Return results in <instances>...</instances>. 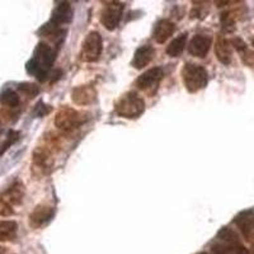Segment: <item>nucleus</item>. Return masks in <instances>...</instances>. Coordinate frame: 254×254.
I'll return each mask as SVG.
<instances>
[{
	"label": "nucleus",
	"instance_id": "cd10ccee",
	"mask_svg": "<svg viewBox=\"0 0 254 254\" xmlns=\"http://www.w3.org/2000/svg\"><path fill=\"white\" fill-rule=\"evenodd\" d=\"M198 254H207V253H198Z\"/></svg>",
	"mask_w": 254,
	"mask_h": 254
},
{
	"label": "nucleus",
	"instance_id": "6e6552de",
	"mask_svg": "<svg viewBox=\"0 0 254 254\" xmlns=\"http://www.w3.org/2000/svg\"><path fill=\"white\" fill-rule=\"evenodd\" d=\"M234 224L239 228L244 239L254 244V211L247 210L235 216Z\"/></svg>",
	"mask_w": 254,
	"mask_h": 254
},
{
	"label": "nucleus",
	"instance_id": "1a4fd4ad",
	"mask_svg": "<svg viewBox=\"0 0 254 254\" xmlns=\"http://www.w3.org/2000/svg\"><path fill=\"white\" fill-rule=\"evenodd\" d=\"M54 212H55V210L52 206L41 203L29 215V225L35 229L44 226L46 222H49L52 219Z\"/></svg>",
	"mask_w": 254,
	"mask_h": 254
},
{
	"label": "nucleus",
	"instance_id": "a211bd4d",
	"mask_svg": "<svg viewBox=\"0 0 254 254\" xmlns=\"http://www.w3.org/2000/svg\"><path fill=\"white\" fill-rule=\"evenodd\" d=\"M33 162H35V164L37 165L40 169L49 172L52 163L51 154H50V151L46 150V149H37V150L35 151V154H33Z\"/></svg>",
	"mask_w": 254,
	"mask_h": 254
},
{
	"label": "nucleus",
	"instance_id": "f3484780",
	"mask_svg": "<svg viewBox=\"0 0 254 254\" xmlns=\"http://www.w3.org/2000/svg\"><path fill=\"white\" fill-rule=\"evenodd\" d=\"M186 44H187V33H182L178 37L174 38L167 47V54L171 58H178L185 51Z\"/></svg>",
	"mask_w": 254,
	"mask_h": 254
},
{
	"label": "nucleus",
	"instance_id": "423d86ee",
	"mask_svg": "<svg viewBox=\"0 0 254 254\" xmlns=\"http://www.w3.org/2000/svg\"><path fill=\"white\" fill-rule=\"evenodd\" d=\"M124 4L120 1H111L104 6L101 13V22L108 31H115L119 27L124 14Z\"/></svg>",
	"mask_w": 254,
	"mask_h": 254
},
{
	"label": "nucleus",
	"instance_id": "4468645a",
	"mask_svg": "<svg viewBox=\"0 0 254 254\" xmlns=\"http://www.w3.org/2000/svg\"><path fill=\"white\" fill-rule=\"evenodd\" d=\"M176 31V24L168 19L159 20L154 27L153 38L158 44H164L168 38L171 37Z\"/></svg>",
	"mask_w": 254,
	"mask_h": 254
},
{
	"label": "nucleus",
	"instance_id": "dca6fc26",
	"mask_svg": "<svg viewBox=\"0 0 254 254\" xmlns=\"http://www.w3.org/2000/svg\"><path fill=\"white\" fill-rule=\"evenodd\" d=\"M71 8H70L69 3H61L58 8L55 9V12L52 13L51 23L55 27H58L61 23H67L71 19Z\"/></svg>",
	"mask_w": 254,
	"mask_h": 254
},
{
	"label": "nucleus",
	"instance_id": "aec40b11",
	"mask_svg": "<svg viewBox=\"0 0 254 254\" xmlns=\"http://www.w3.org/2000/svg\"><path fill=\"white\" fill-rule=\"evenodd\" d=\"M217 240L225 246H239V244H242L237 233L231 230L230 228H222L217 234Z\"/></svg>",
	"mask_w": 254,
	"mask_h": 254
},
{
	"label": "nucleus",
	"instance_id": "393cba45",
	"mask_svg": "<svg viewBox=\"0 0 254 254\" xmlns=\"http://www.w3.org/2000/svg\"><path fill=\"white\" fill-rule=\"evenodd\" d=\"M18 136H19V133L15 132V131H9V133H8V139H6V142H5V144H4L3 146H1V150H0V154H3L4 151H5L6 149H8L9 146H10V145L14 144V142L17 141Z\"/></svg>",
	"mask_w": 254,
	"mask_h": 254
},
{
	"label": "nucleus",
	"instance_id": "6ab92c4d",
	"mask_svg": "<svg viewBox=\"0 0 254 254\" xmlns=\"http://www.w3.org/2000/svg\"><path fill=\"white\" fill-rule=\"evenodd\" d=\"M18 225L15 221L0 220V240H13L17 235Z\"/></svg>",
	"mask_w": 254,
	"mask_h": 254
},
{
	"label": "nucleus",
	"instance_id": "9d476101",
	"mask_svg": "<svg viewBox=\"0 0 254 254\" xmlns=\"http://www.w3.org/2000/svg\"><path fill=\"white\" fill-rule=\"evenodd\" d=\"M212 45V38L208 35H197L190 42L188 51L192 56L203 59L207 56L210 47Z\"/></svg>",
	"mask_w": 254,
	"mask_h": 254
},
{
	"label": "nucleus",
	"instance_id": "0eeeda50",
	"mask_svg": "<svg viewBox=\"0 0 254 254\" xmlns=\"http://www.w3.org/2000/svg\"><path fill=\"white\" fill-rule=\"evenodd\" d=\"M164 76V71L162 67H153L149 69L139 76V79L136 80V85L137 88L144 92L149 93V94H154L158 89L159 84L163 80Z\"/></svg>",
	"mask_w": 254,
	"mask_h": 254
},
{
	"label": "nucleus",
	"instance_id": "412c9836",
	"mask_svg": "<svg viewBox=\"0 0 254 254\" xmlns=\"http://www.w3.org/2000/svg\"><path fill=\"white\" fill-rule=\"evenodd\" d=\"M238 12L235 10H228V12H224L221 14V26L222 28L225 29V31L231 32L235 29V23H237L238 20Z\"/></svg>",
	"mask_w": 254,
	"mask_h": 254
},
{
	"label": "nucleus",
	"instance_id": "a878e982",
	"mask_svg": "<svg viewBox=\"0 0 254 254\" xmlns=\"http://www.w3.org/2000/svg\"><path fill=\"white\" fill-rule=\"evenodd\" d=\"M230 42H231V46L234 47L237 51L242 52V54L243 52H247V44L242 40V38L235 37V38H233V40H230Z\"/></svg>",
	"mask_w": 254,
	"mask_h": 254
},
{
	"label": "nucleus",
	"instance_id": "f03ea898",
	"mask_svg": "<svg viewBox=\"0 0 254 254\" xmlns=\"http://www.w3.org/2000/svg\"><path fill=\"white\" fill-rule=\"evenodd\" d=\"M116 113L127 120L137 119L144 113L145 102L137 93L128 92L117 101L115 106Z\"/></svg>",
	"mask_w": 254,
	"mask_h": 254
},
{
	"label": "nucleus",
	"instance_id": "4be33fe9",
	"mask_svg": "<svg viewBox=\"0 0 254 254\" xmlns=\"http://www.w3.org/2000/svg\"><path fill=\"white\" fill-rule=\"evenodd\" d=\"M0 103L6 106V107H17L19 104V97L14 90L5 89L0 94Z\"/></svg>",
	"mask_w": 254,
	"mask_h": 254
},
{
	"label": "nucleus",
	"instance_id": "f257e3e1",
	"mask_svg": "<svg viewBox=\"0 0 254 254\" xmlns=\"http://www.w3.org/2000/svg\"><path fill=\"white\" fill-rule=\"evenodd\" d=\"M54 60H55V54L51 47L45 44H40L36 50L35 56L27 64V70L29 74H35L40 80H44Z\"/></svg>",
	"mask_w": 254,
	"mask_h": 254
},
{
	"label": "nucleus",
	"instance_id": "f8f14e48",
	"mask_svg": "<svg viewBox=\"0 0 254 254\" xmlns=\"http://www.w3.org/2000/svg\"><path fill=\"white\" fill-rule=\"evenodd\" d=\"M215 55L217 60L224 65H229L233 59V46L231 42L224 36H219L215 45Z\"/></svg>",
	"mask_w": 254,
	"mask_h": 254
},
{
	"label": "nucleus",
	"instance_id": "9b49d317",
	"mask_svg": "<svg viewBox=\"0 0 254 254\" xmlns=\"http://www.w3.org/2000/svg\"><path fill=\"white\" fill-rule=\"evenodd\" d=\"M72 102L78 106H88L95 99V89L92 85H79L71 92Z\"/></svg>",
	"mask_w": 254,
	"mask_h": 254
},
{
	"label": "nucleus",
	"instance_id": "39448f33",
	"mask_svg": "<svg viewBox=\"0 0 254 254\" xmlns=\"http://www.w3.org/2000/svg\"><path fill=\"white\" fill-rule=\"evenodd\" d=\"M102 49H103L102 36L95 31L89 32L81 47V59L85 63H94L101 56Z\"/></svg>",
	"mask_w": 254,
	"mask_h": 254
},
{
	"label": "nucleus",
	"instance_id": "2eb2a0df",
	"mask_svg": "<svg viewBox=\"0 0 254 254\" xmlns=\"http://www.w3.org/2000/svg\"><path fill=\"white\" fill-rule=\"evenodd\" d=\"M1 197L5 199L9 205H19L24 197V185L22 182H19V181H17V182L13 183L5 190V193Z\"/></svg>",
	"mask_w": 254,
	"mask_h": 254
},
{
	"label": "nucleus",
	"instance_id": "b1692460",
	"mask_svg": "<svg viewBox=\"0 0 254 254\" xmlns=\"http://www.w3.org/2000/svg\"><path fill=\"white\" fill-rule=\"evenodd\" d=\"M14 214L12 205H9L3 197H0V216H10Z\"/></svg>",
	"mask_w": 254,
	"mask_h": 254
},
{
	"label": "nucleus",
	"instance_id": "c756f323",
	"mask_svg": "<svg viewBox=\"0 0 254 254\" xmlns=\"http://www.w3.org/2000/svg\"><path fill=\"white\" fill-rule=\"evenodd\" d=\"M0 249H1V248H0Z\"/></svg>",
	"mask_w": 254,
	"mask_h": 254
},
{
	"label": "nucleus",
	"instance_id": "ddd939ff",
	"mask_svg": "<svg viewBox=\"0 0 254 254\" xmlns=\"http://www.w3.org/2000/svg\"><path fill=\"white\" fill-rule=\"evenodd\" d=\"M154 55H155L154 47L150 46V45H144V46H140L139 49L136 50L131 64L136 69H144L145 66H147L150 64Z\"/></svg>",
	"mask_w": 254,
	"mask_h": 254
},
{
	"label": "nucleus",
	"instance_id": "20e7f679",
	"mask_svg": "<svg viewBox=\"0 0 254 254\" xmlns=\"http://www.w3.org/2000/svg\"><path fill=\"white\" fill-rule=\"evenodd\" d=\"M84 122H85V119L83 113L70 107L60 108L55 116L56 127L63 131H71L74 128H78Z\"/></svg>",
	"mask_w": 254,
	"mask_h": 254
},
{
	"label": "nucleus",
	"instance_id": "5701e85b",
	"mask_svg": "<svg viewBox=\"0 0 254 254\" xmlns=\"http://www.w3.org/2000/svg\"><path fill=\"white\" fill-rule=\"evenodd\" d=\"M19 90L32 98V97H35V95L38 94V92H40V88H38L36 84L22 83V84H19Z\"/></svg>",
	"mask_w": 254,
	"mask_h": 254
},
{
	"label": "nucleus",
	"instance_id": "bb28decb",
	"mask_svg": "<svg viewBox=\"0 0 254 254\" xmlns=\"http://www.w3.org/2000/svg\"><path fill=\"white\" fill-rule=\"evenodd\" d=\"M253 254H254V244H253Z\"/></svg>",
	"mask_w": 254,
	"mask_h": 254
},
{
	"label": "nucleus",
	"instance_id": "7ed1b4c3",
	"mask_svg": "<svg viewBox=\"0 0 254 254\" xmlns=\"http://www.w3.org/2000/svg\"><path fill=\"white\" fill-rule=\"evenodd\" d=\"M182 79L188 92L197 93L207 85L208 74L201 65L187 63L182 69Z\"/></svg>",
	"mask_w": 254,
	"mask_h": 254
},
{
	"label": "nucleus",
	"instance_id": "c85d7f7f",
	"mask_svg": "<svg viewBox=\"0 0 254 254\" xmlns=\"http://www.w3.org/2000/svg\"><path fill=\"white\" fill-rule=\"evenodd\" d=\"M253 46H254V40H253Z\"/></svg>",
	"mask_w": 254,
	"mask_h": 254
}]
</instances>
